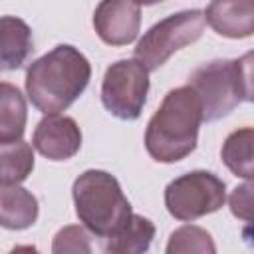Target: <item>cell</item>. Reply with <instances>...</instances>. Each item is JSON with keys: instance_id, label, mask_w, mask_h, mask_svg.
<instances>
[{"instance_id": "cell-20", "label": "cell", "mask_w": 254, "mask_h": 254, "mask_svg": "<svg viewBox=\"0 0 254 254\" xmlns=\"http://www.w3.org/2000/svg\"><path fill=\"white\" fill-rule=\"evenodd\" d=\"M139 6L143 4V6H151V4H157V2H163V0H135Z\"/></svg>"}, {"instance_id": "cell-6", "label": "cell", "mask_w": 254, "mask_h": 254, "mask_svg": "<svg viewBox=\"0 0 254 254\" xmlns=\"http://www.w3.org/2000/svg\"><path fill=\"white\" fill-rule=\"evenodd\" d=\"M226 202V185L210 171H190L173 179L165 189V206L181 222L212 214Z\"/></svg>"}, {"instance_id": "cell-17", "label": "cell", "mask_w": 254, "mask_h": 254, "mask_svg": "<svg viewBox=\"0 0 254 254\" xmlns=\"http://www.w3.org/2000/svg\"><path fill=\"white\" fill-rule=\"evenodd\" d=\"M165 250L167 254H183V252L214 254L216 246H214L212 236L204 228L194 226V224H185L169 236V244Z\"/></svg>"}, {"instance_id": "cell-3", "label": "cell", "mask_w": 254, "mask_h": 254, "mask_svg": "<svg viewBox=\"0 0 254 254\" xmlns=\"http://www.w3.org/2000/svg\"><path fill=\"white\" fill-rule=\"evenodd\" d=\"M200 99L202 121H218L244 101H252V52L236 60L198 65L189 83Z\"/></svg>"}, {"instance_id": "cell-14", "label": "cell", "mask_w": 254, "mask_h": 254, "mask_svg": "<svg viewBox=\"0 0 254 254\" xmlns=\"http://www.w3.org/2000/svg\"><path fill=\"white\" fill-rule=\"evenodd\" d=\"M153 238L155 224L141 214H131L127 224L117 234L105 238L103 250L109 254H143L149 250Z\"/></svg>"}, {"instance_id": "cell-15", "label": "cell", "mask_w": 254, "mask_h": 254, "mask_svg": "<svg viewBox=\"0 0 254 254\" xmlns=\"http://www.w3.org/2000/svg\"><path fill=\"white\" fill-rule=\"evenodd\" d=\"M34 171V147L24 139L0 143V185H20Z\"/></svg>"}, {"instance_id": "cell-13", "label": "cell", "mask_w": 254, "mask_h": 254, "mask_svg": "<svg viewBox=\"0 0 254 254\" xmlns=\"http://www.w3.org/2000/svg\"><path fill=\"white\" fill-rule=\"evenodd\" d=\"M26 121L28 107L22 91L10 81H0V143L22 139Z\"/></svg>"}, {"instance_id": "cell-12", "label": "cell", "mask_w": 254, "mask_h": 254, "mask_svg": "<svg viewBox=\"0 0 254 254\" xmlns=\"http://www.w3.org/2000/svg\"><path fill=\"white\" fill-rule=\"evenodd\" d=\"M38 198L20 185H0V226L26 230L38 220Z\"/></svg>"}, {"instance_id": "cell-7", "label": "cell", "mask_w": 254, "mask_h": 254, "mask_svg": "<svg viewBox=\"0 0 254 254\" xmlns=\"http://www.w3.org/2000/svg\"><path fill=\"white\" fill-rule=\"evenodd\" d=\"M149 93V71L133 60H117L105 69L101 81V103L117 119L135 121L141 117Z\"/></svg>"}, {"instance_id": "cell-8", "label": "cell", "mask_w": 254, "mask_h": 254, "mask_svg": "<svg viewBox=\"0 0 254 254\" xmlns=\"http://www.w3.org/2000/svg\"><path fill=\"white\" fill-rule=\"evenodd\" d=\"M93 28L101 42L127 46L141 28V8L135 0H101L93 12Z\"/></svg>"}, {"instance_id": "cell-5", "label": "cell", "mask_w": 254, "mask_h": 254, "mask_svg": "<svg viewBox=\"0 0 254 254\" xmlns=\"http://www.w3.org/2000/svg\"><path fill=\"white\" fill-rule=\"evenodd\" d=\"M204 14L200 10H183L159 20L151 26L135 46V60L147 71L159 69L175 52L194 44L204 30Z\"/></svg>"}, {"instance_id": "cell-10", "label": "cell", "mask_w": 254, "mask_h": 254, "mask_svg": "<svg viewBox=\"0 0 254 254\" xmlns=\"http://www.w3.org/2000/svg\"><path fill=\"white\" fill-rule=\"evenodd\" d=\"M204 22L220 36L240 40L254 32V0H210Z\"/></svg>"}, {"instance_id": "cell-19", "label": "cell", "mask_w": 254, "mask_h": 254, "mask_svg": "<svg viewBox=\"0 0 254 254\" xmlns=\"http://www.w3.org/2000/svg\"><path fill=\"white\" fill-rule=\"evenodd\" d=\"M228 202H230V210L236 218L250 222V218H252V183L246 181L244 185L236 187L232 190Z\"/></svg>"}, {"instance_id": "cell-18", "label": "cell", "mask_w": 254, "mask_h": 254, "mask_svg": "<svg viewBox=\"0 0 254 254\" xmlns=\"http://www.w3.org/2000/svg\"><path fill=\"white\" fill-rule=\"evenodd\" d=\"M89 232L85 226H77V224H69L64 226L56 236H54V244H52V252L54 254H65V252H91V242H89Z\"/></svg>"}, {"instance_id": "cell-4", "label": "cell", "mask_w": 254, "mask_h": 254, "mask_svg": "<svg viewBox=\"0 0 254 254\" xmlns=\"http://www.w3.org/2000/svg\"><path fill=\"white\" fill-rule=\"evenodd\" d=\"M71 194L79 222L97 238L117 234L133 214L119 181L101 169L83 171L73 181Z\"/></svg>"}, {"instance_id": "cell-2", "label": "cell", "mask_w": 254, "mask_h": 254, "mask_svg": "<svg viewBox=\"0 0 254 254\" xmlns=\"http://www.w3.org/2000/svg\"><path fill=\"white\" fill-rule=\"evenodd\" d=\"M202 105L190 85L171 89L147 123L145 149L157 163H177L196 149Z\"/></svg>"}, {"instance_id": "cell-1", "label": "cell", "mask_w": 254, "mask_h": 254, "mask_svg": "<svg viewBox=\"0 0 254 254\" xmlns=\"http://www.w3.org/2000/svg\"><path fill=\"white\" fill-rule=\"evenodd\" d=\"M91 79L89 60L73 46L60 44L34 60L26 71V95L44 115L65 111Z\"/></svg>"}, {"instance_id": "cell-16", "label": "cell", "mask_w": 254, "mask_h": 254, "mask_svg": "<svg viewBox=\"0 0 254 254\" xmlns=\"http://www.w3.org/2000/svg\"><path fill=\"white\" fill-rule=\"evenodd\" d=\"M252 143H254V129L242 127L232 131L220 149L222 163L232 171L236 177H242L246 181H252L254 169H252Z\"/></svg>"}, {"instance_id": "cell-9", "label": "cell", "mask_w": 254, "mask_h": 254, "mask_svg": "<svg viewBox=\"0 0 254 254\" xmlns=\"http://www.w3.org/2000/svg\"><path fill=\"white\" fill-rule=\"evenodd\" d=\"M32 147L50 161H67L81 147V129L73 117L46 115L34 129Z\"/></svg>"}, {"instance_id": "cell-11", "label": "cell", "mask_w": 254, "mask_h": 254, "mask_svg": "<svg viewBox=\"0 0 254 254\" xmlns=\"http://www.w3.org/2000/svg\"><path fill=\"white\" fill-rule=\"evenodd\" d=\"M32 52V28L18 16H0V71L22 67Z\"/></svg>"}]
</instances>
